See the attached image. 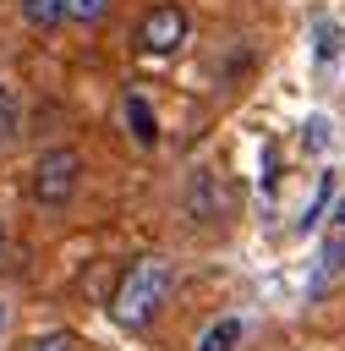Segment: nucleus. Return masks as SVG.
Listing matches in <instances>:
<instances>
[{"instance_id": "0eeeda50", "label": "nucleus", "mask_w": 345, "mask_h": 351, "mask_svg": "<svg viewBox=\"0 0 345 351\" xmlns=\"http://www.w3.org/2000/svg\"><path fill=\"white\" fill-rule=\"evenodd\" d=\"M16 5H22V22L38 27V33H49V27L66 22V16H60V0H16Z\"/></svg>"}, {"instance_id": "ddd939ff", "label": "nucleus", "mask_w": 345, "mask_h": 351, "mask_svg": "<svg viewBox=\"0 0 345 351\" xmlns=\"http://www.w3.org/2000/svg\"><path fill=\"white\" fill-rule=\"evenodd\" d=\"M323 203H329V170L318 176V192H312V203H307V214L296 219V230H312V225H318V208H323Z\"/></svg>"}, {"instance_id": "dca6fc26", "label": "nucleus", "mask_w": 345, "mask_h": 351, "mask_svg": "<svg viewBox=\"0 0 345 351\" xmlns=\"http://www.w3.org/2000/svg\"><path fill=\"white\" fill-rule=\"evenodd\" d=\"M0 247H5V225H0Z\"/></svg>"}, {"instance_id": "4468645a", "label": "nucleus", "mask_w": 345, "mask_h": 351, "mask_svg": "<svg viewBox=\"0 0 345 351\" xmlns=\"http://www.w3.org/2000/svg\"><path fill=\"white\" fill-rule=\"evenodd\" d=\"M307 143H312V148H323V143H329V121H323V115H312V121H307Z\"/></svg>"}, {"instance_id": "20e7f679", "label": "nucleus", "mask_w": 345, "mask_h": 351, "mask_svg": "<svg viewBox=\"0 0 345 351\" xmlns=\"http://www.w3.org/2000/svg\"><path fill=\"white\" fill-rule=\"evenodd\" d=\"M186 203H192V214H197V219H219V214H225V186L214 181V170H197V176H192Z\"/></svg>"}, {"instance_id": "9d476101", "label": "nucleus", "mask_w": 345, "mask_h": 351, "mask_svg": "<svg viewBox=\"0 0 345 351\" xmlns=\"http://www.w3.org/2000/svg\"><path fill=\"white\" fill-rule=\"evenodd\" d=\"M16 132H22V110H16V93L0 82V143H16Z\"/></svg>"}, {"instance_id": "f03ea898", "label": "nucleus", "mask_w": 345, "mask_h": 351, "mask_svg": "<svg viewBox=\"0 0 345 351\" xmlns=\"http://www.w3.org/2000/svg\"><path fill=\"white\" fill-rule=\"evenodd\" d=\"M82 181V154L77 148H44L33 159V176H27V197L38 208H66L71 192Z\"/></svg>"}, {"instance_id": "f257e3e1", "label": "nucleus", "mask_w": 345, "mask_h": 351, "mask_svg": "<svg viewBox=\"0 0 345 351\" xmlns=\"http://www.w3.org/2000/svg\"><path fill=\"white\" fill-rule=\"evenodd\" d=\"M170 291H175V263L159 258V252H142V258L126 263V274H120V285L110 296V313H115L120 329H148L164 313Z\"/></svg>"}, {"instance_id": "39448f33", "label": "nucleus", "mask_w": 345, "mask_h": 351, "mask_svg": "<svg viewBox=\"0 0 345 351\" xmlns=\"http://www.w3.org/2000/svg\"><path fill=\"white\" fill-rule=\"evenodd\" d=\"M120 115H126V126H131V137H137L142 148L159 143V121H153V110H148L142 93H126V99H120Z\"/></svg>"}, {"instance_id": "f8f14e48", "label": "nucleus", "mask_w": 345, "mask_h": 351, "mask_svg": "<svg viewBox=\"0 0 345 351\" xmlns=\"http://www.w3.org/2000/svg\"><path fill=\"white\" fill-rule=\"evenodd\" d=\"M312 38H318V44H312V49H318V60H334V55H340V27H334V22H318V27H312Z\"/></svg>"}, {"instance_id": "7ed1b4c3", "label": "nucleus", "mask_w": 345, "mask_h": 351, "mask_svg": "<svg viewBox=\"0 0 345 351\" xmlns=\"http://www.w3.org/2000/svg\"><path fill=\"white\" fill-rule=\"evenodd\" d=\"M186 33H192V16H186V5H175V0H159V5H148L142 27H137V44H142V55L164 60V55H175V49L186 44Z\"/></svg>"}, {"instance_id": "1a4fd4ad", "label": "nucleus", "mask_w": 345, "mask_h": 351, "mask_svg": "<svg viewBox=\"0 0 345 351\" xmlns=\"http://www.w3.org/2000/svg\"><path fill=\"white\" fill-rule=\"evenodd\" d=\"M235 340H241V318H219V324L203 335L197 351H235Z\"/></svg>"}, {"instance_id": "6e6552de", "label": "nucleus", "mask_w": 345, "mask_h": 351, "mask_svg": "<svg viewBox=\"0 0 345 351\" xmlns=\"http://www.w3.org/2000/svg\"><path fill=\"white\" fill-rule=\"evenodd\" d=\"M345 263V197L334 203V225H329V241H323V269H340Z\"/></svg>"}, {"instance_id": "423d86ee", "label": "nucleus", "mask_w": 345, "mask_h": 351, "mask_svg": "<svg viewBox=\"0 0 345 351\" xmlns=\"http://www.w3.org/2000/svg\"><path fill=\"white\" fill-rule=\"evenodd\" d=\"M110 5H115V0H60V16H66L71 27H99V22L110 16Z\"/></svg>"}, {"instance_id": "2eb2a0df", "label": "nucleus", "mask_w": 345, "mask_h": 351, "mask_svg": "<svg viewBox=\"0 0 345 351\" xmlns=\"http://www.w3.org/2000/svg\"><path fill=\"white\" fill-rule=\"evenodd\" d=\"M0 329H5V307H0Z\"/></svg>"}, {"instance_id": "9b49d317", "label": "nucleus", "mask_w": 345, "mask_h": 351, "mask_svg": "<svg viewBox=\"0 0 345 351\" xmlns=\"http://www.w3.org/2000/svg\"><path fill=\"white\" fill-rule=\"evenodd\" d=\"M22 351H82L77 346V335H66V329H55V335H33Z\"/></svg>"}]
</instances>
